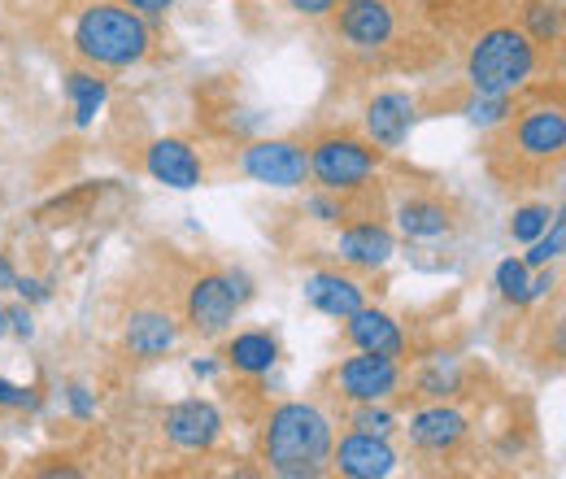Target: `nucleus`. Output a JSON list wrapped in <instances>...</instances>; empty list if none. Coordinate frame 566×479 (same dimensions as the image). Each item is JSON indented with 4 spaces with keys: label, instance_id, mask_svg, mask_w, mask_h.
<instances>
[{
    "label": "nucleus",
    "instance_id": "obj_27",
    "mask_svg": "<svg viewBox=\"0 0 566 479\" xmlns=\"http://www.w3.org/2000/svg\"><path fill=\"white\" fill-rule=\"evenodd\" d=\"M527 267L523 262H514V258H505L501 267H496V288H501V296L505 301H514V305H527Z\"/></svg>",
    "mask_w": 566,
    "mask_h": 479
},
{
    "label": "nucleus",
    "instance_id": "obj_34",
    "mask_svg": "<svg viewBox=\"0 0 566 479\" xmlns=\"http://www.w3.org/2000/svg\"><path fill=\"white\" fill-rule=\"evenodd\" d=\"M13 288L22 292V301H49V288L40 279H13Z\"/></svg>",
    "mask_w": 566,
    "mask_h": 479
},
{
    "label": "nucleus",
    "instance_id": "obj_37",
    "mask_svg": "<svg viewBox=\"0 0 566 479\" xmlns=\"http://www.w3.org/2000/svg\"><path fill=\"white\" fill-rule=\"evenodd\" d=\"M9 332V319H4V305H0V336Z\"/></svg>",
    "mask_w": 566,
    "mask_h": 479
},
{
    "label": "nucleus",
    "instance_id": "obj_16",
    "mask_svg": "<svg viewBox=\"0 0 566 479\" xmlns=\"http://www.w3.org/2000/svg\"><path fill=\"white\" fill-rule=\"evenodd\" d=\"M305 301H310L318 314H327V319H349L354 310L366 305V292H361V283L349 279V274L318 271L305 279Z\"/></svg>",
    "mask_w": 566,
    "mask_h": 479
},
{
    "label": "nucleus",
    "instance_id": "obj_2",
    "mask_svg": "<svg viewBox=\"0 0 566 479\" xmlns=\"http://www.w3.org/2000/svg\"><path fill=\"white\" fill-rule=\"evenodd\" d=\"M74 49L92 66L123 70L148 58L153 31H148V18H140L136 9H127L123 0H101V4H87L78 13V22H74Z\"/></svg>",
    "mask_w": 566,
    "mask_h": 479
},
{
    "label": "nucleus",
    "instance_id": "obj_6",
    "mask_svg": "<svg viewBox=\"0 0 566 479\" xmlns=\"http://www.w3.org/2000/svg\"><path fill=\"white\" fill-rule=\"evenodd\" d=\"M510 153L518 162H558L566 148V118L558 105H536V110H523L514 123H510Z\"/></svg>",
    "mask_w": 566,
    "mask_h": 479
},
{
    "label": "nucleus",
    "instance_id": "obj_17",
    "mask_svg": "<svg viewBox=\"0 0 566 479\" xmlns=\"http://www.w3.org/2000/svg\"><path fill=\"white\" fill-rule=\"evenodd\" d=\"M345 323H349V327H345V336H349V344H357L361 353L401 357V348H406V336H401V327H397V319H392V314L361 305V310H354Z\"/></svg>",
    "mask_w": 566,
    "mask_h": 479
},
{
    "label": "nucleus",
    "instance_id": "obj_9",
    "mask_svg": "<svg viewBox=\"0 0 566 479\" xmlns=\"http://www.w3.org/2000/svg\"><path fill=\"white\" fill-rule=\"evenodd\" d=\"M336 384H340V393H345L349 402H384V397L397 393L401 366H397V357L361 353V348H357V357H349V362L336 371Z\"/></svg>",
    "mask_w": 566,
    "mask_h": 479
},
{
    "label": "nucleus",
    "instance_id": "obj_32",
    "mask_svg": "<svg viewBox=\"0 0 566 479\" xmlns=\"http://www.w3.org/2000/svg\"><path fill=\"white\" fill-rule=\"evenodd\" d=\"M123 4H127V9H136L140 18H166L175 0H123Z\"/></svg>",
    "mask_w": 566,
    "mask_h": 479
},
{
    "label": "nucleus",
    "instance_id": "obj_7",
    "mask_svg": "<svg viewBox=\"0 0 566 479\" xmlns=\"http://www.w3.org/2000/svg\"><path fill=\"white\" fill-rule=\"evenodd\" d=\"M235 310H240V301H235L227 274H201V279H192L188 301H184V314H188V327L197 336H222L235 323Z\"/></svg>",
    "mask_w": 566,
    "mask_h": 479
},
{
    "label": "nucleus",
    "instance_id": "obj_1",
    "mask_svg": "<svg viewBox=\"0 0 566 479\" xmlns=\"http://www.w3.org/2000/svg\"><path fill=\"white\" fill-rule=\"evenodd\" d=\"M332 418L318 406L305 402H287L280 410H271L262 427V458L271 471L280 476H318L327 454H332Z\"/></svg>",
    "mask_w": 566,
    "mask_h": 479
},
{
    "label": "nucleus",
    "instance_id": "obj_3",
    "mask_svg": "<svg viewBox=\"0 0 566 479\" xmlns=\"http://www.w3.org/2000/svg\"><path fill=\"white\" fill-rule=\"evenodd\" d=\"M536 74V44L527 40L523 27H493L471 44L467 79L475 92L510 96Z\"/></svg>",
    "mask_w": 566,
    "mask_h": 479
},
{
    "label": "nucleus",
    "instance_id": "obj_14",
    "mask_svg": "<svg viewBox=\"0 0 566 479\" xmlns=\"http://www.w3.org/2000/svg\"><path fill=\"white\" fill-rule=\"evenodd\" d=\"M336 253H340V262H349L357 271H379L397 253V240L384 222H354V227L340 231Z\"/></svg>",
    "mask_w": 566,
    "mask_h": 479
},
{
    "label": "nucleus",
    "instance_id": "obj_20",
    "mask_svg": "<svg viewBox=\"0 0 566 479\" xmlns=\"http://www.w3.org/2000/svg\"><path fill=\"white\" fill-rule=\"evenodd\" d=\"M280 357V344L271 332H240L235 341L227 344V362L240 371V375H266Z\"/></svg>",
    "mask_w": 566,
    "mask_h": 479
},
{
    "label": "nucleus",
    "instance_id": "obj_15",
    "mask_svg": "<svg viewBox=\"0 0 566 479\" xmlns=\"http://www.w3.org/2000/svg\"><path fill=\"white\" fill-rule=\"evenodd\" d=\"M410 440L423 449V454H453L462 440H467V414L453 410V406H431L410 418Z\"/></svg>",
    "mask_w": 566,
    "mask_h": 479
},
{
    "label": "nucleus",
    "instance_id": "obj_8",
    "mask_svg": "<svg viewBox=\"0 0 566 479\" xmlns=\"http://www.w3.org/2000/svg\"><path fill=\"white\" fill-rule=\"evenodd\" d=\"M336 31L349 49L375 53V49L392 44V35H397V9L388 0H349L336 13Z\"/></svg>",
    "mask_w": 566,
    "mask_h": 479
},
{
    "label": "nucleus",
    "instance_id": "obj_25",
    "mask_svg": "<svg viewBox=\"0 0 566 479\" xmlns=\"http://www.w3.org/2000/svg\"><path fill=\"white\" fill-rule=\"evenodd\" d=\"M563 240H566V227H563V218L554 214V227H545V231L532 240V253H527L523 267H549V262L563 253Z\"/></svg>",
    "mask_w": 566,
    "mask_h": 479
},
{
    "label": "nucleus",
    "instance_id": "obj_26",
    "mask_svg": "<svg viewBox=\"0 0 566 479\" xmlns=\"http://www.w3.org/2000/svg\"><path fill=\"white\" fill-rule=\"evenodd\" d=\"M505 114H510V96L475 92V96L467 101V118H471L475 127H496V123H505Z\"/></svg>",
    "mask_w": 566,
    "mask_h": 479
},
{
    "label": "nucleus",
    "instance_id": "obj_19",
    "mask_svg": "<svg viewBox=\"0 0 566 479\" xmlns=\"http://www.w3.org/2000/svg\"><path fill=\"white\" fill-rule=\"evenodd\" d=\"M397 227L410 240H436L453 227V218H449L444 201H436V197H410V201L397 206Z\"/></svg>",
    "mask_w": 566,
    "mask_h": 479
},
{
    "label": "nucleus",
    "instance_id": "obj_21",
    "mask_svg": "<svg viewBox=\"0 0 566 479\" xmlns=\"http://www.w3.org/2000/svg\"><path fill=\"white\" fill-rule=\"evenodd\" d=\"M66 96H71L74 123H78V127H87V123L101 114V105H105L109 87H105V79H101V74H92V70H71V74H66Z\"/></svg>",
    "mask_w": 566,
    "mask_h": 479
},
{
    "label": "nucleus",
    "instance_id": "obj_24",
    "mask_svg": "<svg viewBox=\"0 0 566 479\" xmlns=\"http://www.w3.org/2000/svg\"><path fill=\"white\" fill-rule=\"evenodd\" d=\"M549 206H523V209H514V218H510V236L518 240V244H532L545 227H549Z\"/></svg>",
    "mask_w": 566,
    "mask_h": 479
},
{
    "label": "nucleus",
    "instance_id": "obj_11",
    "mask_svg": "<svg viewBox=\"0 0 566 479\" xmlns=\"http://www.w3.org/2000/svg\"><path fill=\"white\" fill-rule=\"evenodd\" d=\"M415 114H419V105L410 92H379V96H370L361 123H366V136L375 148H401L410 139Z\"/></svg>",
    "mask_w": 566,
    "mask_h": 479
},
{
    "label": "nucleus",
    "instance_id": "obj_28",
    "mask_svg": "<svg viewBox=\"0 0 566 479\" xmlns=\"http://www.w3.org/2000/svg\"><path fill=\"white\" fill-rule=\"evenodd\" d=\"M397 427V418L388 410H375V402H357L354 414V431H366V436H388Z\"/></svg>",
    "mask_w": 566,
    "mask_h": 479
},
{
    "label": "nucleus",
    "instance_id": "obj_33",
    "mask_svg": "<svg viewBox=\"0 0 566 479\" xmlns=\"http://www.w3.org/2000/svg\"><path fill=\"white\" fill-rule=\"evenodd\" d=\"M296 13H305V18H323V13H332L340 0H287Z\"/></svg>",
    "mask_w": 566,
    "mask_h": 479
},
{
    "label": "nucleus",
    "instance_id": "obj_31",
    "mask_svg": "<svg viewBox=\"0 0 566 479\" xmlns=\"http://www.w3.org/2000/svg\"><path fill=\"white\" fill-rule=\"evenodd\" d=\"M4 319H9V327H13L22 341H31V336H35V323H31V310H27V305H9V310H4Z\"/></svg>",
    "mask_w": 566,
    "mask_h": 479
},
{
    "label": "nucleus",
    "instance_id": "obj_13",
    "mask_svg": "<svg viewBox=\"0 0 566 479\" xmlns=\"http://www.w3.org/2000/svg\"><path fill=\"white\" fill-rule=\"evenodd\" d=\"M161 427H166V440L170 445H179L188 454H201V449H210L213 440L222 436V414L213 410L210 402L192 397V402L170 406L166 418H161Z\"/></svg>",
    "mask_w": 566,
    "mask_h": 479
},
{
    "label": "nucleus",
    "instance_id": "obj_36",
    "mask_svg": "<svg viewBox=\"0 0 566 479\" xmlns=\"http://www.w3.org/2000/svg\"><path fill=\"white\" fill-rule=\"evenodd\" d=\"M13 279H18V274H13V267L0 258V288H13Z\"/></svg>",
    "mask_w": 566,
    "mask_h": 479
},
{
    "label": "nucleus",
    "instance_id": "obj_10",
    "mask_svg": "<svg viewBox=\"0 0 566 479\" xmlns=\"http://www.w3.org/2000/svg\"><path fill=\"white\" fill-rule=\"evenodd\" d=\"M327 458L349 479H384L397 471V454H392L388 436H366V431H354L340 445H332Z\"/></svg>",
    "mask_w": 566,
    "mask_h": 479
},
{
    "label": "nucleus",
    "instance_id": "obj_23",
    "mask_svg": "<svg viewBox=\"0 0 566 479\" xmlns=\"http://www.w3.org/2000/svg\"><path fill=\"white\" fill-rule=\"evenodd\" d=\"M523 31H527V40L532 44H554L558 35H563V18H558V4H549V0H527L523 4Z\"/></svg>",
    "mask_w": 566,
    "mask_h": 479
},
{
    "label": "nucleus",
    "instance_id": "obj_12",
    "mask_svg": "<svg viewBox=\"0 0 566 479\" xmlns=\"http://www.w3.org/2000/svg\"><path fill=\"white\" fill-rule=\"evenodd\" d=\"M144 170H148L157 184L179 188V192L201 188V179H206V166H201L197 148L184 144V139H153L148 153H144Z\"/></svg>",
    "mask_w": 566,
    "mask_h": 479
},
{
    "label": "nucleus",
    "instance_id": "obj_29",
    "mask_svg": "<svg viewBox=\"0 0 566 479\" xmlns=\"http://www.w3.org/2000/svg\"><path fill=\"white\" fill-rule=\"evenodd\" d=\"M305 209L318 218V222H345V201H332V197H310Z\"/></svg>",
    "mask_w": 566,
    "mask_h": 479
},
{
    "label": "nucleus",
    "instance_id": "obj_4",
    "mask_svg": "<svg viewBox=\"0 0 566 479\" xmlns=\"http://www.w3.org/2000/svg\"><path fill=\"white\" fill-rule=\"evenodd\" d=\"M379 166V153L354 136H327L310 148V175L323 192H357Z\"/></svg>",
    "mask_w": 566,
    "mask_h": 479
},
{
    "label": "nucleus",
    "instance_id": "obj_35",
    "mask_svg": "<svg viewBox=\"0 0 566 479\" xmlns=\"http://www.w3.org/2000/svg\"><path fill=\"white\" fill-rule=\"evenodd\" d=\"M71 410L78 414V418H92V414H96V406H92V397H87L83 384H74L71 388Z\"/></svg>",
    "mask_w": 566,
    "mask_h": 479
},
{
    "label": "nucleus",
    "instance_id": "obj_22",
    "mask_svg": "<svg viewBox=\"0 0 566 479\" xmlns=\"http://www.w3.org/2000/svg\"><path fill=\"white\" fill-rule=\"evenodd\" d=\"M462 388V371L453 357H431L423 371H419V393L431 397V402H444Z\"/></svg>",
    "mask_w": 566,
    "mask_h": 479
},
{
    "label": "nucleus",
    "instance_id": "obj_30",
    "mask_svg": "<svg viewBox=\"0 0 566 479\" xmlns=\"http://www.w3.org/2000/svg\"><path fill=\"white\" fill-rule=\"evenodd\" d=\"M0 406L27 410V406H35V393H31V388H18V384H9V379H0Z\"/></svg>",
    "mask_w": 566,
    "mask_h": 479
},
{
    "label": "nucleus",
    "instance_id": "obj_5",
    "mask_svg": "<svg viewBox=\"0 0 566 479\" xmlns=\"http://www.w3.org/2000/svg\"><path fill=\"white\" fill-rule=\"evenodd\" d=\"M240 170L266 188H301L310 179V153L296 139H258L240 153Z\"/></svg>",
    "mask_w": 566,
    "mask_h": 479
},
{
    "label": "nucleus",
    "instance_id": "obj_18",
    "mask_svg": "<svg viewBox=\"0 0 566 479\" xmlns=\"http://www.w3.org/2000/svg\"><path fill=\"white\" fill-rule=\"evenodd\" d=\"M175 344H179V323L170 310H140L127 319V348L144 362L166 357Z\"/></svg>",
    "mask_w": 566,
    "mask_h": 479
}]
</instances>
